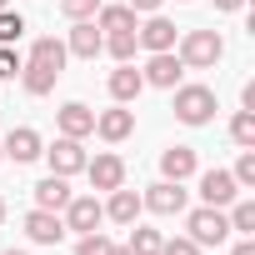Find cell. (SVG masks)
I'll list each match as a JSON object with an SVG mask.
<instances>
[{"label": "cell", "mask_w": 255, "mask_h": 255, "mask_svg": "<svg viewBox=\"0 0 255 255\" xmlns=\"http://www.w3.org/2000/svg\"><path fill=\"white\" fill-rule=\"evenodd\" d=\"M175 55H180L185 70H210V65L225 55V40H220L215 30H185L180 45H175Z\"/></svg>", "instance_id": "cell-1"}, {"label": "cell", "mask_w": 255, "mask_h": 255, "mask_svg": "<svg viewBox=\"0 0 255 255\" xmlns=\"http://www.w3.org/2000/svg\"><path fill=\"white\" fill-rule=\"evenodd\" d=\"M175 120L180 125H210L215 120V90L210 85H175Z\"/></svg>", "instance_id": "cell-2"}, {"label": "cell", "mask_w": 255, "mask_h": 255, "mask_svg": "<svg viewBox=\"0 0 255 255\" xmlns=\"http://www.w3.org/2000/svg\"><path fill=\"white\" fill-rule=\"evenodd\" d=\"M185 230H190L195 245H220V240L230 235V220H225L220 205H195V210L185 215Z\"/></svg>", "instance_id": "cell-3"}, {"label": "cell", "mask_w": 255, "mask_h": 255, "mask_svg": "<svg viewBox=\"0 0 255 255\" xmlns=\"http://www.w3.org/2000/svg\"><path fill=\"white\" fill-rule=\"evenodd\" d=\"M40 155L50 160V175H65V180H70V175H80V170H85V160H90V155H85V145H80V140H70V135H60V140H55L50 150H40Z\"/></svg>", "instance_id": "cell-4"}, {"label": "cell", "mask_w": 255, "mask_h": 255, "mask_svg": "<svg viewBox=\"0 0 255 255\" xmlns=\"http://www.w3.org/2000/svg\"><path fill=\"white\" fill-rule=\"evenodd\" d=\"M100 220H105V205L95 195H70L65 200V230L90 235V230H100Z\"/></svg>", "instance_id": "cell-5"}, {"label": "cell", "mask_w": 255, "mask_h": 255, "mask_svg": "<svg viewBox=\"0 0 255 255\" xmlns=\"http://www.w3.org/2000/svg\"><path fill=\"white\" fill-rule=\"evenodd\" d=\"M145 85H155V90H175L180 85V75H185V65H180V55L175 50H155L150 60H145Z\"/></svg>", "instance_id": "cell-6"}, {"label": "cell", "mask_w": 255, "mask_h": 255, "mask_svg": "<svg viewBox=\"0 0 255 255\" xmlns=\"http://www.w3.org/2000/svg\"><path fill=\"white\" fill-rule=\"evenodd\" d=\"M55 125H60V135L85 140V135H95V110H90L85 100H65V105L55 110Z\"/></svg>", "instance_id": "cell-7"}, {"label": "cell", "mask_w": 255, "mask_h": 255, "mask_svg": "<svg viewBox=\"0 0 255 255\" xmlns=\"http://www.w3.org/2000/svg\"><path fill=\"white\" fill-rule=\"evenodd\" d=\"M140 205L155 210V215H180V210H185V185H180V180H155V185L140 195Z\"/></svg>", "instance_id": "cell-8"}, {"label": "cell", "mask_w": 255, "mask_h": 255, "mask_svg": "<svg viewBox=\"0 0 255 255\" xmlns=\"http://www.w3.org/2000/svg\"><path fill=\"white\" fill-rule=\"evenodd\" d=\"M0 150H5V160H15V165H30V160H40V130H30V125H15V130L0 140Z\"/></svg>", "instance_id": "cell-9"}, {"label": "cell", "mask_w": 255, "mask_h": 255, "mask_svg": "<svg viewBox=\"0 0 255 255\" xmlns=\"http://www.w3.org/2000/svg\"><path fill=\"white\" fill-rule=\"evenodd\" d=\"M100 50H105L100 25H95V20H75V25H70V40H65V55H75V60H95Z\"/></svg>", "instance_id": "cell-10"}, {"label": "cell", "mask_w": 255, "mask_h": 255, "mask_svg": "<svg viewBox=\"0 0 255 255\" xmlns=\"http://www.w3.org/2000/svg\"><path fill=\"white\" fill-rule=\"evenodd\" d=\"M25 235L35 240V245H60L65 240V220H60V210H30L25 215Z\"/></svg>", "instance_id": "cell-11"}, {"label": "cell", "mask_w": 255, "mask_h": 255, "mask_svg": "<svg viewBox=\"0 0 255 255\" xmlns=\"http://www.w3.org/2000/svg\"><path fill=\"white\" fill-rule=\"evenodd\" d=\"M130 130H135V110H125V105H115V110H100V115H95V135H100V140H110V145L130 140Z\"/></svg>", "instance_id": "cell-12"}, {"label": "cell", "mask_w": 255, "mask_h": 255, "mask_svg": "<svg viewBox=\"0 0 255 255\" xmlns=\"http://www.w3.org/2000/svg\"><path fill=\"white\" fill-rule=\"evenodd\" d=\"M135 40H140L150 55H155V50H175V20H165V15L155 10L145 25H135Z\"/></svg>", "instance_id": "cell-13"}, {"label": "cell", "mask_w": 255, "mask_h": 255, "mask_svg": "<svg viewBox=\"0 0 255 255\" xmlns=\"http://www.w3.org/2000/svg\"><path fill=\"white\" fill-rule=\"evenodd\" d=\"M85 175H90V185H95V190H115V185H125V160L105 150V155L85 160Z\"/></svg>", "instance_id": "cell-14"}, {"label": "cell", "mask_w": 255, "mask_h": 255, "mask_svg": "<svg viewBox=\"0 0 255 255\" xmlns=\"http://www.w3.org/2000/svg\"><path fill=\"white\" fill-rule=\"evenodd\" d=\"M235 195H240V185H235L230 170H205V175H200V200H205V205H220V210H225Z\"/></svg>", "instance_id": "cell-15"}, {"label": "cell", "mask_w": 255, "mask_h": 255, "mask_svg": "<svg viewBox=\"0 0 255 255\" xmlns=\"http://www.w3.org/2000/svg\"><path fill=\"white\" fill-rule=\"evenodd\" d=\"M140 90H145V75H140V70L130 65V60L110 70V100H115V105H130V100H135Z\"/></svg>", "instance_id": "cell-16"}, {"label": "cell", "mask_w": 255, "mask_h": 255, "mask_svg": "<svg viewBox=\"0 0 255 255\" xmlns=\"http://www.w3.org/2000/svg\"><path fill=\"white\" fill-rule=\"evenodd\" d=\"M145 205H140V195L135 190H125V185H115L110 190V200H105V220H115V225H135V215H140Z\"/></svg>", "instance_id": "cell-17"}, {"label": "cell", "mask_w": 255, "mask_h": 255, "mask_svg": "<svg viewBox=\"0 0 255 255\" xmlns=\"http://www.w3.org/2000/svg\"><path fill=\"white\" fill-rule=\"evenodd\" d=\"M190 175H195V150H190V145H170V150L160 155V180H180V185H185Z\"/></svg>", "instance_id": "cell-18"}, {"label": "cell", "mask_w": 255, "mask_h": 255, "mask_svg": "<svg viewBox=\"0 0 255 255\" xmlns=\"http://www.w3.org/2000/svg\"><path fill=\"white\" fill-rule=\"evenodd\" d=\"M30 65H45V70H65V40L55 35H40L30 45Z\"/></svg>", "instance_id": "cell-19"}, {"label": "cell", "mask_w": 255, "mask_h": 255, "mask_svg": "<svg viewBox=\"0 0 255 255\" xmlns=\"http://www.w3.org/2000/svg\"><path fill=\"white\" fill-rule=\"evenodd\" d=\"M65 200H70L65 175H45V180L35 185V205H40V210H65Z\"/></svg>", "instance_id": "cell-20"}, {"label": "cell", "mask_w": 255, "mask_h": 255, "mask_svg": "<svg viewBox=\"0 0 255 255\" xmlns=\"http://www.w3.org/2000/svg\"><path fill=\"white\" fill-rule=\"evenodd\" d=\"M55 80H60V70H45V65H20V85H25V95H50L55 90Z\"/></svg>", "instance_id": "cell-21"}, {"label": "cell", "mask_w": 255, "mask_h": 255, "mask_svg": "<svg viewBox=\"0 0 255 255\" xmlns=\"http://www.w3.org/2000/svg\"><path fill=\"white\" fill-rule=\"evenodd\" d=\"M95 25L100 30H135V10L130 5H100L95 10Z\"/></svg>", "instance_id": "cell-22"}, {"label": "cell", "mask_w": 255, "mask_h": 255, "mask_svg": "<svg viewBox=\"0 0 255 255\" xmlns=\"http://www.w3.org/2000/svg\"><path fill=\"white\" fill-rule=\"evenodd\" d=\"M230 235H255V200H230Z\"/></svg>", "instance_id": "cell-23"}, {"label": "cell", "mask_w": 255, "mask_h": 255, "mask_svg": "<svg viewBox=\"0 0 255 255\" xmlns=\"http://www.w3.org/2000/svg\"><path fill=\"white\" fill-rule=\"evenodd\" d=\"M105 50L125 65V60H135V50H140V40H135V30H110L105 35Z\"/></svg>", "instance_id": "cell-24"}, {"label": "cell", "mask_w": 255, "mask_h": 255, "mask_svg": "<svg viewBox=\"0 0 255 255\" xmlns=\"http://www.w3.org/2000/svg\"><path fill=\"white\" fill-rule=\"evenodd\" d=\"M230 140H235L240 150H255V110H235V120H230Z\"/></svg>", "instance_id": "cell-25"}, {"label": "cell", "mask_w": 255, "mask_h": 255, "mask_svg": "<svg viewBox=\"0 0 255 255\" xmlns=\"http://www.w3.org/2000/svg\"><path fill=\"white\" fill-rule=\"evenodd\" d=\"M160 245H165L160 230H145V225L130 230V255H160Z\"/></svg>", "instance_id": "cell-26"}, {"label": "cell", "mask_w": 255, "mask_h": 255, "mask_svg": "<svg viewBox=\"0 0 255 255\" xmlns=\"http://www.w3.org/2000/svg\"><path fill=\"white\" fill-rule=\"evenodd\" d=\"M20 35H25V20L15 10H0V45H15Z\"/></svg>", "instance_id": "cell-27"}, {"label": "cell", "mask_w": 255, "mask_h": 255, "mask_svg": "<svg viewBox=\"0 0 255 255\" xmlns=\"http://www.w3.org/2000/svg\"><path fill=\"white\" fill-rule=\"evenodd\" d=\"M60 10H65L70 20H95V10H100V0H60Z\"/></svg>", "instance_id": "cell-28"}, {"label": "cell", "mask_w": 255, "mask_h": 255, "mask_svg": "<svg viewBox=\"0 0 255 255\" xmlns=\"http://www.w3.org/2000/svg\"><path fill=\"white\" fill-rule=\"evenodd\" d=\"M20 65H25V60H20V50H15V45H0V80H15V75H20Z\"/></svg>", "instance_id": "cell-29"}, {"label": "cell", "mask_w": 255, "mask_h": 255, "mask_svg": "<svg viewBox=\"0 0 255 255\" xmlns=\"http://www.w3.org/2000/svg\"><path fill=\"white\" fill-rule=\"evenodd\" d=\"M235 185H255V150H240V160H235Z\"/></svg>", "instance_id": "cell-30"}, {"label": "cell", "mask_w": 255, "mask_h": 255, "mask_svg": "<svg viewBox=\"0 0 255 255\" xmlns=\"http://www.w3.org/2000/svg\"><path fill=\"white\" fill-rule=\"evenodd\" d=\"M110 250V240L100 235V230H90V235H80V245H75V255H105Z\"/></svg>", "instance_id": "cell-31"}, {"label": "cell", "mask_w": 255, "mask_h": 255, "mask_svg": "<svg viewBox=\"0 0 255 255\" xmlns=\"http://www.w3.org/2000/svg\"><path fill=\"white\" fill-rule=\"evenodd\" d=\"M160 255H200V245H195L190 235H180V240H165V245H160Z\"/></svg>", "instance_id": "cell-32"}, {"label": "cell", "mask_w": 255, "mask_h": 255, "mask_svg": "<svg viewBox=\"0 0 255 255\" xmlns=\"http://www.w3.org/2000/svg\"><path fill=\"white\" fill-rule=\"evenodd\" d=\"M125 5H130V10H135V15H155V10H160V5H165V0H125Z\"/></svg>", "instance_id": "cell-33"}, {"label": "cell", "mask_w": 255, "mask_h": 255, "mask_svg": "<svg viewBox=\"0 0 255 255\" xmlns=\"http://www.w3.org/2000/svg\"><path fill=\"white\" fill-rule=\"evenodd\" d=\"M240 105H245V110H255V80H245V90H240Z\"/></svg>", "instance_id": "cell-34"}, {"label": "cell", "mask_w": 255, "mask_h": 255, "mask_svg": "<svg viewBox=\"0 0 255 255\" xmlns=\"http://www.w3.org/2000/svg\"><path fill=\"white\" fill-rule=\"evenodd\" d=\"M230 255H255V240H250V235H245V240H240V245H235V250H230Z\"/></svg>", "instance_id": "cell-35"}, {"label": "cell", "mask_w": 255, "mask_h": 255, "mask_svg": "<svg viewBox=\"0 0 255 255\" xmlns=\"http://www.w3.org/2000/svg\"><path fill=\"white\" fill-rule=\"evenodd\" d=\"M215 10H245V0H215Z\"/></svg>", "instance_id": "cell-36"}, {"label": "cell", "mask_w": 255, "mask_h": 255, "mask_svg": "<svg viewBox=\"0 0 255 255\" xmlns=\"http://www.w3.org/2000/svg\"><path fill=\"white\" fill-rule=\"evenodd\" d=\"M105 255H130V245H110V250H105Z\"/></svg>", "instance_id": "cell-37"}, {"label": "cell", "mask_w": 255, "mask_h": 255, "mask_svg": "<svg viewBox=\"0 0 255 255\" xmlns=\"http://www.w3.org/2000/svg\"><path fill=\"white\" fill-rule=\"evenodd\" d=\"M0 220H5V200H0Z\"/></svg>", "instance_id": "cell-38"}, {"label": "cell", "mask_w": 255, "mask_h": 255, "mask_svg": "<svg viewBox=\"0 0 255 255\" xmlns=\"http://www.w3.org/2000/svg\"><path fill=\"white\" fill-rule=\"evenodd\" d=\"M5 255H25V250H5Z\"/></svg>", "instance_id": "cell-39"}, {"label": "cell", "mask_w": 255, "mask_h": 255, "mask_svg": "<svg viewBox=\"0 0 255 255\" xmlns=\"http://www.w3.org/2000/svg\"><path fill=\"white\" fill-rule=\"evenodd\" d=\"M5 5H10V0H0V10H5Z\"/></svg>", "instance_id": "cell-40"}, {"label": "cell", "mask_w": 255, "mask_h": 255, "mask_svg": "<svg viewBox=\"0 0 255 255\" xmlns=\"http://www.w3.org/2000/svg\"><path fill=\"white\" fill-rule=\"evenodd\" d=\"M0 160H5V150H0Z\"/></svg>", "instance_id": "cell-41"}]
</instances>
